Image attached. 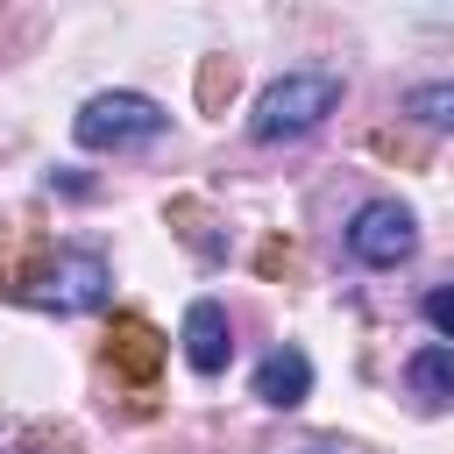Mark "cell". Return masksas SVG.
<instances>
[{
  "label": "cell",
  "mask_w": 454,
  "mask_h": 454,
  "mask_svg": "<svg viewBox=\"0 0 454 454\" xmlns=\"http://www.w3.org/2000/svg\"><path fill=\"white\" fill-rule=\"evenodd\" d=\"M248 390H255L270 411H298V404L312 397V355H305V348H270V355L255 362Z\"/></svg>",
  "instance_id": "6"
},
{
  "label": "cell",
  "mask_w": 454,
  "mask_h": 454,
  "mask_svg": "<svg viewBox=\"0 0 454 454\" xmlns=\"http://www.w3.org/2000/svg\"><path fill=\"white\" fill-rule=\"evenodd\" d=\"M227 355H234L227 312H220L213 298H192V305H184V362H192L199 376H220V369H227Z\"/></svg>",
  "instance_id": "7"
},
{
  "label": "cell",
  "mask_w": 454,
  "mask_h": 454,
  "mask_svg": "<svg viewBox=\"0 0 454 454\" xmlns=\"http://www.w3.org/2000/svg\"><path fill=\"white\" fill-rule=\"evenodd\" d=\"M404 114H419V121H433V128H454V85H411Z\"/></svg>",
  "instance_id": "11"
},
{
  "label": "cell",
  "mask_w": 454,
  "mask_h": 454,
  "mask_svg": "<svg viewBox=\"0 0 454 454\" xmlns=\"http://www.w3.org/2000/svg\"><path fill=\"white\" fill-rule=\"evenodd\" d=\"M106 362H114V376H128V383H156V369H163V333H156L142 312H114V326H106Z\"/></svg>",
  "instance_id": "5"
},
{
  "label": "cell",
  "mask_w": 454,
  "mask_h": 454,
  "mask_svg": "<svg viewBox=\"0 0 454 454\" xmlns=\"http://www.w3.org/2000/svg\"><path fill=\"white\" fill-rule=\"evenodd\" d=\"M43 270H50V248H43L21 220H7V227H0V291H7V298H28Z\"/></svg>",
  "instance_id": "8"
},
{
  "label": "cell",
  "mask_w": 454,
  "mask_h": 454,
  "mask_svg": "<svg viewBox=\"0 0 454 454\" xmlns=\"http://www.w3.org/2000/svg\"><path fill=\"white\" fill-rule=\"evenodd\" d=\"M404 390L426 404V411H447L454 404V348H419L404 362Z\"/></svg>",
  "instance_id": "9"
},
{
  "label": "cell",
  "mask_w": 454,
  "mask_h": 454,
  "mask_svg": "<svg viewBox=\"0 0 454 454\" xmlns=\"http://www.w3.org/2000/svg\"><path fill=\"white\" fill-rule=\"evenodd\" d=\"M419 312H426V326H433V333H440V340H454V284H433V291H426V305H419Z\"/></svg>",
  "instance_id": "13"
},
{
  "label": "cell",
  "mask_w": 454,
  "mask_h": 454,
  "mask_svg": "<svg viewBox=\"0 0 454 454\" xmlns=\"http://www.w3.org/2000/svg\"><path fill=\"white\" fill-rule=\"evenodd\" d=\"M326 114H340V71H284L277 85H262V99L248 114V135L255 142H298Z\"/></svg>",
  "instance_id": "1"
},
{
  "label": "cell",
  "mask_w": 454,
  "mask_h": 454,
  "mask_svg": "<svg viewBox=\"0 0 454 454\" xmlns=\"http://www.w3.org/2000/svg\"><path fill=\"white\" fill-rule=\"evenodd\" d=\"M227 92H234V64H227V57H206V64H199V99L220 106Z\"/></svg>",
  "instance_id": "12"
},
{
  "label": "cell",
  "mask_w": 454,
  "mask_h": 454,
  "mask_svg": "<svg viewBox=\"0 0 454 454\" xmlns=\"http://www.w3.org/2000/svg\"><path fill=\"white\" fill-rule=\"evenodd\" d=\"M170 227L199 248V255H220V234H213V213L199 206V199H170Z\"/></svg>",
  "instance_id": "10"
},
{
  "label": "cell",
  "mask_w": 454,
  "mask_h": 454,
  "mask_svg": "<svg viewBox=\"0 0 454 454\" xmlns=\"http://www.w3.org/2000/svg\"><path fill=\"white\" fill-rule=\"evenodd\" d=\"M291 454H362V447H355V440H298Z\"/></svg>",
  "instance_id": "14"
},
{
  "label": "cell",
  "mask_w": 454,
  "mask_h": 454,
  "mask_svg": "<svg viewBox=\"0 0 454 454\" xmlns=\"http://www.w3.org/2000/svg\"><path fill=\"white\" fill-rule=\"evenodd\" d=\"M170 128V114L149 99V92H92L85 106H78V121H71V135H78V149H142V142H156Z\"/></svg>",
  "instance_id": "2"
},
{
  "label": "cell",
  "mask_w": 454,
  "mask_h": 454,
  "mask_svg": "<svg viewBox=\"0 0 454 454\" xmlns=\"http://www.w3.org/2000/svg\"><path fill=\"white\" fill-rule=\"evenodd\" d=\"M348 255L369 262V270L411 262V255H419V220H411V206H397V199H362L355 220H348Z\"/></svg>",
  "instance_id": "3"
},
{
  "label": "cell",
  "mask_w": 454,
  "mask_h": 454,
  "mask_svg": "<svg viewBox=\"0 0 454 454\" xmlns=\"http://www.w3.org/2000/svg\"><path fill=\"white\" fill-rule=\"evenodd\" d=\"M99 298H106V255H99V248H57L50 270H43L35 291H28V305H43V312H57V319L92 312Z\"/></svg>",
  "instance_id": "4"
}]
</instances>
